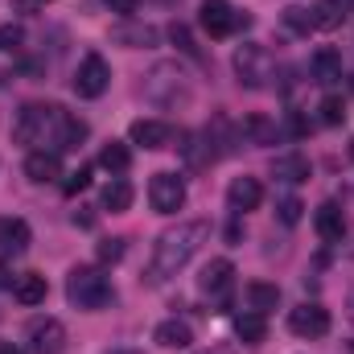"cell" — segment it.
<instances>
[{"label":"cell","mask_w":354,"mask_h":354,"mask_svg":"<svg viewBox=\"0 0 354 354\" xmlns=\"http://www.w3.org/2000/svg\"><path fill=\"white\" fill-rule=\"evenodd\" d=\"M29 239H33V231L25 218H0V252L4 256H21L29 248Z\"/></svg>","instance_id":"ac0fdd59"},{"label":"cell","mask_w":354,"mask_h":354,"mask_svg":"<svg viewBox=\"0 0 354 354\" xmlns=\"http://www.w3.org/2000/svg\"><path fill=\"white\" fill-rule=\"evenodd\" d=\"M21 41H25L21 25H0V50H21Z\"/></svg>","instance_id":"836d02e7"},{"label":"cell","mask_w":354,"mask_h":354,"mask_svg":"<svg viewBox=\"0 0 354 354\" xmlns=\"http://www.w3.org/2000/svg\"><path fill=\"white\" fill-rule=\"evenodd\" d=\"M206 239H210V223H202V218L177 223L174 231H165V235L153 243V260H149V268H145V284L161 288L165 280H174L177 272L202 252Z\"/></svg>","instance_id":"6da1fadb"},{"label":"cell","mask_w":354,"mask_h":354,"mask_svg":"<svg viewBox=\"0 0 354 354\" xmlns=\"http://www.w3.org/2000/svg\"><path fill=\"white\" fill-rule=\"evenodd\" d=\"M153 342L165 346V351H189V346H194V330H189V322L169 317V322H161V326L153 330Z\"/></svg>","instance_id":"2e32d148"},{"label":"cell","mask_w":354,"mask_h":354,"mask_svg":"<svg viewBox=\"0 0 354 354\" xmlns=\"http://www.w3.org/2000/svg\"><path fill=\"white\" fill-rule=\"evenodd\" d=\"M198 21H202V29H206L210 37H231L235 29H243V25H248V17H243V12H235V8H231V0H202Z\"/></svg>","instance_id":"5b68a950"},{"label":"cell","mask_w":354,"mask_h":354,"mask_svg":"<svg viewBox=\"0 0 354 354\" xmlns=\"http://www.w3.org/2000/svg\"><path fill=\"white\" fill-rule=\"evenodd\" d=\"M301 214H305V202H301V198H292V194H288V198H280V202H276V218H280L284 227H297V223H301Z\"/></svg>","instance_id":"f1b7e54d"},{"label":"cell","mask_w":354,"mask_h":354,"mask_svg":"<svg viewBox=\"0 0 354 354\" xmlns=\"http://www.w3.org/2000/svg\"><path fill=\"white\" fill-rule=\"evenodd\" d=\"M87 185H91V169H87V165H79L75 174H66V181H62V189H66L71 198H75V194H83Z\"/></svg>","instance_id":"1f68e13d"},{"label":"cell","mask_w":354,"mask_h":354,"mask_svg":"<svg viewBox=\"0 0 354 354\" xmlns=\"http://www.w3.org/2000/svg\"><path fill=\"white\" fill-rule=\"evenodd\" d=\"M235 75H239V83L252 91H264L272 83V75H276V62H272V54H268L264 46H256V41H243L239 50H235Z\"/></svg>","instance_id":"277c9868"},{"label":"cell","mask_w":354,"mask_h":354,"mask_svg":"<svg viewBox=\"0 0 354 354\" xmlns=\"http://www.w3.org/2000/svg\"><path fill=\"white\" fill-rule=\"evenodd\" d=\"M309 17H313V29H338L342 17H346V4L342 0H317L309 8Z\"/></svg>","instance_id":"484cf974"},{"label":"cell","mask_w":354,"mask_h":354,"mask_svg":"<svg viewBox=\"0 0 354 354\" xmlns=\"http://www.w3.org/2000/svg\"><path fill=\"white\" fill-rule=\"evenodd\" d=\"M99 165H103L107 174H128V165H132V153H128V145H120V140L103 145V153H99Z\"/></svg>","instance_id":"4316f807"},{"label":"cell","mask_w":354,"mask_h":354,"mask_svg":"<svg viewBox=\"0 0 354 354\" xmlns=\"http://www.w3.org/2000/svg\"><path fill=\"white\" fill-rule=\"evenodd\" d=\"M284 25H288L292 33H309V29H313V17H309V8H297V4H292V8H284Z\"/></svg>","instance_id":"4dcf8cb0"},{"label":"cell","mask_w":354,"mask_h":354,"mask_svg":"<svg viewBox=\"0 0 354 354\" xmlns=\"http://www.w3.org/2000/svg\"><path fill=\"white\" fill-rule=\"evenodd\" d=\"M75 227H95V210H87V206H83V214L75 210Z\"/></svg>","instance_id":"8d00e7d4"},{"label":"cell","mask_w":354,"mask_h":354,"mask_svg":"<svg viewBox=\"0 0 354 354\" xmlns=\"http://www.w3.org/2000/svg\"><path fill=\"white\" fill-rule=\"evenodd\" d=\"M351 317H354V297H351Z\"/></svg>","instance_id":"ab89813d"},{"label":"cell","mask_w":354,"mask_h":354,"mask_svg":"<svg viewBox=\"0 0 354 354\" xmlns=\"http://www.w3.org/2000/svg\"><path fill=\"white\" fill-rule=\"evenodd\" d=\"M29 354H62L66 351V326L58 317H37L25 334Z\"/></svg>","instance_id":"9c48e42d"},{"label":"cell","mask_w":354,"mask_h":354,"mask_svg":"<svg viewBox=\"0 0 354 354\" xmlns=\"http://www.w3.org/2000/svg\"><path fill=\"white\" fill-rule=\"evenodd\" d=\"M107 87H111V66L103 62V54H87L75 71V91L83 99H99Z\"/></svg>","instance_id":"ba28073f"},{"label":"cell","mask_w":354,"mask_h":354,"mask_svg":"<svg viewBox=\"0 0 354 354\" xmlns=\"http://www.w3.org/2000/svg\"><path fill=\"white\" fill-rule=\"evenodd\" d=\"M25 177L37 181V185H50V181L66 177L62 174V157H58L54 149H33V153L25 157Z\"/></svg>","instance_id":"7c38bea8"},{"label":"cell","mask_w":354,"mask_h":354,"mask_svg":"<svg viewBox=\"0 0 354 354\" xmlns=\"http://www.w3.org/2000/svg\"><path fill=\"white\" fill-rule=\"evenodd\" d=\"M243 132L252 136V145H276V124L268 115H248L243 120Z\"/></svg>","instance_id":"83f0119b"},{"label":"cell","mask_w":354,"mask_h":354,"mask_svg":"<svg viewBox=\"0 0 354 354\" xmlns=\"http://www.w3.org/2000/svg\"><path fill=\"white\" fill-rule=\"evenodd\" d=\"M107 8H111V12H120L124 21H132V17H136V8H140V0H107Z\"/></svg>","instance_id":"e575fe53"},{"label":"cell","mask_w":354,"mask_h":354,"mask_svg":"<svg viewBox=\"0 0 354 354\" xmlns=\"http://www.w3.org/2000/svg\"><path fill=\"white\" fill-rule=\"evenodd\" d=\"M62 107L54 103H25L17 111V124H12V140L17 145H58V128H62Z\"/></svg>","instance_id":"7a4b0ae2"},{"label":"cell","mask_w":354,"mask_h":354,"mask_svg":"<svg viewBox=\"0 0 354 354\" xmlns=\"http://www.w3.org/2000/svg\"><path fill=\"white\" fill-rule=\"evenodd\" d=\"M157 29L153 25H140V21H124V25H115L111 29V41H120V46H132V50H149V46H157Z\"/></svg>","instance_id":"e0dca14e"},{"label":"cell","mask_w":354,"mask_h":354,"mask_svg":"<svg viewBox=\"0 0 354 354\" xmlns=\"http://www.w3.org/2000/svg\"><path fill=\"white\" fill-rule=\"evenodd\" d=\"M235 338H239L243 346H260L268 338V317L264 313H239V317H235Z\"/></svg>","instance_id":"44dd1931"},{"label":"cell","mask_w":354,"mask_h":354,"mask_svg":"<svg viewBox=\"0 0 354 354\" xmlns=\"http://www.w3.org/2000/svg\"><path fill=\"white\" fill-rule=\"evenodd\" d=\"M317 111H322V124H330V128H334V124H342V120H346V103H342V99H338V95H326V99H322V107H317Z\"/></svg>","instance_id":"f546056e"},{"label":"cell","mask_w":354,"mask_h":354,"mask_svg":"<svg viewBox=\"0 0 354 354\" xmlns=\"http://www.w3.org/2000/svg\"><path fill=\"white\" fill-rule=\"evenodd\" d=\"M351 161H354V140H351Z\"/></svg>","instance_id":"60d3db41"},{"label":"cell","mask_w":354,"mask_h":354,"mask_svg":"<svg viewBox=\"0 0 354 354\" xmlns=\"http://www.w3.org/2000/svg\"><path fill=\"white\" fill-rule=\"evenodd\" d=\"M111 280H107V272L103 268H91V264H79L71 268V276H66V301L75 305V309H103V305H111Z\"/></svg>","instance_id":"3957f363"},{"label":"cell","mask_w":354,"mask_h":354,"mask_svg":"<svg viewBox=\"0 0 354 354\" xmlns=\"http://www.w3.org/2000/svg\"><path fill=\"white\" fill-rule=\"evenodd\" d=\"M124 260V239H103L99 243V264H120Z\"/></svg>","instance_id":"d6a6232c"},{"label":"cell","mask_w":354,"mask_h":354,"mask_svg":"<svg viewBox=\"0 0 354 354\" xmlns=\"http://www.w3.org/2000/svg\"><path fill=\"white\" fill-rule=\"evenodd\" d=\"M87 120H79V115H62V128H58V145H54V153H71V149H79L83 140H87Z\"/></svg>","instance_id":"d4e9b609"},{"label":"cell","mask_w":354,"mask_h":354,"mask_svg":"<svg viewBox=\"0 0 354 354\" xmlns=\"http://www.w3.org/2000/svg\"><path fill=\"white\" fill-rule=\"evenodd\" d=\"M351 354H354V342H351Z\"/></svg>","instance_id":"7bdbcfd3"},{"label":"cell","mask_w":354,"mask_h":354,"mask_svg":"<svg viewBox=\"0 0 354 354\" xmlns=\"http://www.w3.org/2000/svg\"><path fill=\"white\" fill-rule=\"evenodd\" d=\"M0 354H21V351H17L12 342H0Z\"/></svg>","instance_id":"f35d334b"},{"label":"cell","mask_w":354,"mask_h":354,"mask_svg":"<svg viewBox=\"0 0 354 354\" xmlns=\"http://www.w3.org/2000/svg\"><path fill=\"white\" fill-rule=\"evenodd\" d=\"M272 174L280 177V181H288V185H301V181H309V157H301V153H284V157H276Z\"/></svg>","instance_id":"7402d4cb"},{"label":"cell","mask_w":354,"mask_h":354,"mask_svg":"<svg viewBox=\"0 0 354 354\" xmlns=\"http://www.w3.org/2000/svg\"><path fill=\"white\" fill-rule=\"evenodd\" d=\"M231 284H235V264H231V260H210V264L202 268V276H198L202 297H210L214 305H227Z\"/></svg>","instance_id":"8fae6325"},{"label":"cell","mask_w":354,"mask_h":354,"mask_svg":"<svg viewBox=\"0 0 354 354\" xmlns=\"http://www.w3.org/2000/svg\"><path fill=\"white\" fill-rule=\"evenodd\" d=\"M145 91H149V99H153V103H165V107H169V103H177V99H181V103L189 99L185 75H181L177 66H165V62H161V66H153V75H149Z\"/></svg>","instance_id":"8992f818"},{"label":"cell","mask_w":354,"mask_h":354,"mask_svg":"<svg viewBox=\"0 0 354 354\" xmlns=\"http://www.w3.org/2000/svg\"><path fill=\"white\" fill-rule=\"evenodd\" d=\"M206 354H223V351H206Z\"/></svg>","instance_id":"b9f144b4"},{"label":"cell","mask_w":354,"mask_h":354,"mask_svg":"<svg viewBox=\"0 0 354 354\" xmlns=\"http://www.w3.org/2000/svg\"><path fill=\"white\" fill-rule=\"evenodd\" d=\"M149 202L157 214H177L185 206V181L177 174H157L149 181Z\"/></svg>","instance_id":"30bf717a"},{"label":"cell","mask_w":354,"mask_h":354,"mask_svg":"<svg viewBox=\"0 0 354 354\" xmlns=\"http://www.w3.org/2000/svg\"><path fill=\"white\" fill-rule=\"evenodd\" d=\"M313 79H317V83H338V79H342V54L330 50V46H322V50L313 54Z\"/></svg>","instance_id":"603a6c76"},{"label":"cell","mask_w":354,"mask_h":354,"mask_svg":"<svg viewBox=\"0 0 354 354\" xmlns=\"http://www.w3.org/2000/svg\"><path fill=\"white\" fill-rule=\"evenodd\" d=\"M128 136H132V145H140V149H169L174 128H169L165 120H132Z\"/></svg>","instance_id":"5bb4252c"},{"label":"cell","mask_w":354,"mask_h":354,"mask_svg":"<svg viewBox=\"0 0 354 354\" xmlns=\"http://www.w3.org/2000/svg\"><path fill=\"white\" fill-rule=\"evenodd\" d=\"M46 292H50V284H46V276H41V272H25V276H17V280H12V297H17L25 309L41 305V301H46Z\"/></svg>","instance_id":"d6986e66"},{"label":"cell","mask_w":354,"mask_h":354,"mask_svg":"<svg viewBox=\"0 0 354 354\" xmlns=\"http://www.w3.org/2000/svg\"><path fill=\"white\" fill-rule=\"evenodd\" d=\"M132 198H136V189H132L124 177H111V181L103 185V210H111V214H124V210L132 206Z\"/></svg>","instance_id":"cb8c5ba5"},{"label":"cell","mask_w":354,"mask_h":354,"mask_svg":"<svg viewBox=\"0 0 354 354\" xmlns=\"http://www.w3.org/2000/svg\"><path fill=\"white\" fill-rule=\"evenodd\" d=\"M4 288H12V272L0 264V292H4Z\"/></svg>","instance_id":"74e56055"},{"label":"cell","mask_w":354,"mask_h":354,"mask_svg":"<svg viewBox=\"0 0 354 354\" xmlns=\"http://www.w3.org/2000/svg\"><path fill=\"white\" fill-rule=\"evenodd\" d=\"M169 37H174L185 54H194V37H189V29H185V25H174V29H169Z\"/></svg>","instance_id":"d590c367"},{"label":"cell","mask_w":354,"mask_h":354,"mask_svg":"<svg viewBox=\"0 0 354 354\" xmlns=\"http://www.w3.org/2000/svg\"><path fill=\"white\" fill-rule=\"evenodd\" d=\"M313 227H317V235H322L326 243H342V235H346L342 206H338V202H322L317 214H313Z\"/></svg>","instance_id":"9a60e30c"},{"label":"cell","mask_w":354,"mask_h":354,"mask_svg":"<svg viewBox=\"0 0 354 354\" xmlns=\"http://www.w3.org/2000/svg\"><path fill=\"white\" fill-rule=\"evenodd\" d=\"M243 297H248V309H252V313H264V317L280 305V288H276V284H264V280H252V284L243 288Z\"/></svg>","instance_id":"ffe728a7"},{"label":"cell","mask_w":354,"mask_h":354,"mask_svg":"<svg viewBox=\"0 0 354 354\" xmlns=\"http://www.w3.org/2000/svg\"><path fill=\"white\" fill-rule=\"evenodd\" d=\"M260 202H264L260 177H235V181L227 185V206H231L235 214H248V210H256Z\"/></svg>","instance_id":"4fadbf2b"},{"label":"cell","mask_w":354,"mask_h":354,"mask_svg":"<svg viewBox=\"0 0 354 354\" xmlns=\"http://www.w3.org/2000/svg\"><path fill=\"white\" fill-rule=\"evenodd\" d=\"M288 330L297 338H326L330 334V309L317 301H305V305L288 309Z\"/></svg>","instance_id":"52a82bcc"}]
</instances>
